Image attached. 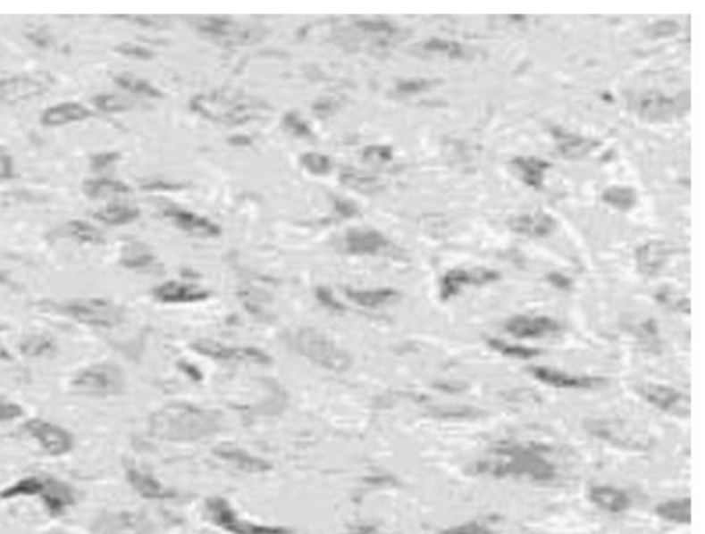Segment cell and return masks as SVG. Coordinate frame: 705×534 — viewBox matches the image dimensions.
I'll list each match as a JSON object with an SVG mask.
<instances>
[{"label": "cell", "mask_w": 705, "mask_h": 534, "mask_svg": "<svg viewBox=\"0 0 705 534\" xmlns=\"http://www.w3.org/2000/svg\"><path fill=\"white\" fill-rule=\"evenodd\" d=\"M127 480L142 497L145 498H163L167 496V492L160 487L159 483L144 472L136 469L127 470Z\"/></svg>", "instance_id": "35"}, {"label": "cell", "mask_w": 705, "mask_h": 534, "mask_svg": "<svg viewBox=\"0 0 705 534\" xmlns=\"http://www.w3.org/2000/svg\"><path fill=\"white\" fill-rule=\"evenodd\" d=\"M602 200L607 204H609L610 207L627 213V211L635 207L636 202H638V195H636L633 188L609 187L608 189L603 190Z\"/></svg>", "instance_id": "36"}, {"label": "cell", "mask_w": 705, "mask_h": 534, "mask_svg": "<svg viewBox=\"0 0 705 534\" xmlns=\"http://www.w3.org/2000/svg\"><path fill=\"white\" fill-rule=\"evenodd\" d=\"M20 352L28 358H48L57 353V342L45 333H33L20 343Z\"/></svg>", "instance_id": "31"}, {"label": "cell", "mask_w": 705, "mask_h": 534, "mask_svg": "<svg viewBox=\"0 0 705 534\" xmlns=\"http://www.w3.org/2000/svg\"><path fill=\"white\" fill-rule=\"evenodd\" d=\"M363 159L365 162L388 163L393 159V150L389 146H368L364 149Z\"/></svg>", "instance_id": "50"}, {"label": "cell", "mask_w": 705, "mask_h": 534, "mask_svg": "<svg viewBox=\"0 0 705 534\" xmlns=\"http://www.w3.org/2000/svg\"><path fill=\"white\" fill-rule=\"evenodd\" d=\"M490 459L475 463L473 474L490 477H521L533 482H549L556 477V467L533 446L501 444L491 450Z\"/></svg>", "instance_id": "1"}, {"label": "cell", "mask_w": 705, "mask_h": 534, "mask_svg": "<svg viewBox=\"0 0 705 534\" xmlns=\"http://www.w3.org/2000/svg\"><path fill=\"white\" fill-rule=\"evenodd\" d=\"M94 114L96 113L83 104L68 101L45 109L40 114L39 121L46 129H57L88 121L94 118Z\"/></svg>", "instance_id": "17"}, {"label": "cell", "mask_w": 705, "mask_h": 534, "mask_svg": "<svg viewBox=\"0 0 705 534\" xmlns=\"http://www.w3.org/2000/svg\"><path fill=\"white\" fill-rule=\"evenodd\" d=\"M167 220L172 221L180 230L187 231L196 238H216L221 235V228L216 223L211 222L205 216L180 210V208H167L163 213Z\"/></svg>", "instance_id": "18"}, {"label": "cell", "mask_w": 705, "mask_h": 534, "mask_svg": "<svg viewBox=\"0 0 705 534\" xmlns=\"http://www.w3.org/2000/svg\"><path fill=\"white\" fill-rule=\"evenodd\" d=\"M511 165L518 171L519 178L526 187L536 190L543 188L547 170L551 169L549 162L539 157H516L511 160Z\"/></svg>", "instance_id": "25"}, {"label": "cell", "mask_w": 705, "mask_h": 534, "mask_svg": "<svg viewBox=\"0 0 705 534\" xmlns=\"http://www.w3.org/2000/svg\"><path fill=\"white\" fill-rule=\"evenodd\" d=\"M488 346L492 347L495 352L506 355V357L516 358V360H532L541 355V350L533 347H526L521 345H510V343L501 342L499 339H488Z\"/></svg>", "instance_id": "38"}, {"label": "cell", "mask_w": 705, "mask_h": 534, "mask_svg": "<svg viewBox=\"0 0 705 534\" xmlns=\"http://www.w3.org/2000/svg\"><path fill=\"white\" fill-rule=\"evenodd\" d=\"M300 160H302L305 169L309 170L313 174H328L331 171V167H332L330 157L325 156V154H306Z\"/></svg>", "instance_id": "43"}, {"label": "cell", "mask_w": 705, "mask_h": 534, "mask_svg": "<svg viewBox=\"0 0 705 534\" xmlns=\"http://www.w3.org/2000/svg\"><path fill=\"white\" fill-rule=\"evenodd\" d=\"M24 416V408L10 399L0 398V424L12 423Z\"/></svg>", "instance_id": "46"}, {"label": "cell", "mask_w": 705, "mask_h": 534, "mask_svg": "<svg viewBox=\"0 0 705 534\" xmlns=\"http://www.w3.org/2000/svg\"><path fill=\"white\" fill-rule=\"evenodd\" d=\"M154 254L150 253V249L145 244L138 241H131L122 249L121 264L130 271L145 269L154 263Z\"/></svg>", "instance_id": "32"}, {"label": "cell", "mask_w": 705, "mask_h": 534, "mask_svg": "<svg viewBox=\"0 0 705 534\" xmlns=\"http://www.w3.org/2000/svg\"><path fill=\"white\" fill-rule=\"evenodd\" d=\"M313 109H315V113H317L320 118H325V116H330V114L337 111V104H335V101H332V99L324 98L322 99V101H318V103L313 106Z\"/></svg>", "instance_id": "53"}, {"label": "cell", "mask_w": 705, "mask_h": 534, "mask_svg": "<svg viewBox=\"0 0 705 534\" xmlns=\"http://www.w3.org/2000/svg\"><path fill=\"white\" fill-rule=\"evenodd\" d=\"M510 229L518 235L526 238H547L556 230L557 222L551 215L546 213H526V215L516 216L508 222Z\"/></svg>", "instance_id": "20"}, {"label": "cell", "mask_w": 705, "mask_h": 534, "mask_svg": "<svg viewBox=\"0 0 705 534\" xmlns=\"http://www.w3.org/2000/svg\"><path fill=\"white\" fill-rule=\"evenodd\" d=\"M302 352L313 358L315 363L330 366L332 370H343L348 365V358L332 343L315 332H305L299 337Z\"/></svg>", "instance_id": "16"}, {"label": "cell", "mask_w": 705, "mask_h": 534, "mask_svg": "<svg viewBox=\"0 0 705 534\" xmlns=\"http://www.w3.org/2000/svg\"><path fill=\"white\" fill-rule=\"evenodd\" d=\"M668 255L669 249L666 244L660 241H649L636 251V264L641 273L656 276L660 273Z\"/></svg>", "instance_id": "22"}, {"label": "cell", "mask_w": 705, "mask_h": 534, "mask_svg": "<svg viewBox=\"0 0 705 534\" xmlns=\"http://www.w3.org/2000/svg\"><path fill=\"white\" fill-rule=\"evenodd\" d=\"M114 85L122 90L136 94V96H147V98H160L162 91L155 88L150 81L129 72L119 73L113 78Z\"/></svg>", "instance_id": "33"}, {"label": "cell", "mask_w": 705, "mask_h": 534, "mask_svg": "<svg viewBox=\"0 0 705 534\" xmlns=\"http://www.w3.org/2000/svg\"><path fill=\"white\" fill-rule=\"evenodd\" d=\"M681 104H676V99L668 98L663 94L649 93L641 99L640 113L649 121H660L667 116H673L678 112Z\"/></svg>", "instance_id": "26"}, {"label": "cell", "mask_w": 705, "mask_h": 534, "mask_svg": "<svg viewBox=\"0 0 705 534\" xmlns=\"http://www.w3.org/2000/svg\"><path fill=\"white\" fill-rule=\"evenodd\" d=\"M91 104L97 111L105 114L123 113L132 108L131 101L117 94H97L91 98Z\"/></svg>", "instance_id": "37"}, {"label": "cell", "mask_w": 705, "mask_h": 534, "mask_svg": "<svg viewBox=\"0 0 705 534\" xmlns=\"http://www.w3.org/2000/svg\"><path fill=\"white\" fill-rule=\"evenodd\" d=\"M91 530L94 534H150L152 525L144 513L108 511L97 516Z\"/></svg>", "instance_id": "10"}, {"label": "cell", "mask_w": 705, "mask_h": 534, "mask_svg": "<svg viewBox=\"0 0 705 534\" xmlns=\"http://www.w3.org/2000/svg\"><path fill=\"white\" fill-rule=\"evenodd\" d=\"M654 511L660 518L668 521V522L679 523V525H689L692 522L691 497L667 500V502L660 503Z\"/></svg>", "instance_id": "30"}, {"label": "cell", "mask_w": 705, "mask_h": 534, "mask_svg": "<svg viewBox=\"0 0 705 534\" xmlns=\"http://www.w3.org/2000/svg\"><path fill=\"white\" fill-rule=\"evenodd\" d=\"M505 330L516 339H541L561 332L562 325L549 315H514L505 324Z\"/></svg>", "instance_id": "12"}, {"label": "cell", "mask_w": 705, "mask_h": 534, "mask_svg": "<svg viewBox=\"0 0 705 534\" xmlns=\"http://www.w3.org/2000/svg\"><path fill=\"white\" fill-rule=\"evenodd\" d=\"M25 37H27L29 42L37 46L38 48H43V50H45V48H50L55 45V38L52 37V33L48 32L45 27L32 29L30 32L25 33Z\"/></svg>", "instance_id": "49"}, {"label": "cell", "mask_w": 705, "mask_h": 534, "mask_svg": "<svg viewBox=\"0 0 705 534\" xmlns=\"http://www.w3.org/2000/svg\"><path fill=\"white\" fill-rule=\"evenodd\" d=\"M10 286V279L6 273L0 271V287Z\"/></svg>", "instance_id": "54"}, {"label": "cell", "mask_w": 705, "mask_h": 534, "mask_svg": "<svg viewBox=\"0 0 705 534\" xmlns=\"http://www.w3.org/2000/svg\"><path fill=\"white\" fill-rule=\"evenodd\" d=\"M346 295H348L353 302H356V304L361 305V306L364 307H371V309L390 304V302L399 299V296L396 289L390 288L375 289V291H353V289H346Z\"/></svg>", "instance_id": "34"}, {"label": "cell", "mask_w": 705, "mask_h": 534, "mask_svg": "<svg viewBox=\"0 0 705 534\" xmlns=\"http://www.w3.org/2000/svg\"><path fill=\"white\" fill-rule=\"evenodd\" d=\"M211 518L216 525L234 534H290L287 529L271 528V526H258L254 523L244 522L236 513L228 507L222 500H213L208 505Z\"/></svg>", "instance_id": "15"}, {"label": "cell", "mask_w": 705, "mask_h": 534, "mask_svg": "<svg viewBox=\"0 0 705 534\" xmlns=\"http://www.w3.org/2000/svg\"><path fill=\"white\" fill-rule=\"evenodd\" d=\"M531 373L536 380L541 381L543 385L551 386L554 388H564V390H592V388H600L607 383V380L600 376L570 375V373L551 370L546 366H534V368H531Z\"/></svg>", "instance_id": "14"}, {"label": "cell", "mask_w": 705, "mask_h": 534, "mask_svg": "<svg viewBox=\"0 0 705 534\" xmlns=\"http://www.w3.org/2000/svg\"><path fill=\"white\" fill-rule=\"evenodd\" d=\"M424 48L426 52L442 53V54H447L448 57L450 58L463 57V53H465V50H463L459 43L450 42V40L435 39V38L424 43Z\"/></svg>", "instance_id": "40"}, {"label": "cell", "mask_w": 705, "mask_h": 534, "mask_svg": "<svg viewBox=\"0 0 705 534\" xmlns=\"http://www.w3.org/2000/svg\"><path fill=\"white\" fill-rule=\"evenodd\" d=\"M284 127L291 136L298 137V138H309L313 136L309 124L297 113L285 114Z\"/></svg>", "instance_id": "44"}, {"label": "cell", "mask_w": 705, "mask_h": 534, "mask_svg": "<svg viewBox=\"0 0 705 534\" xmlns=\"http://www.w3.org/2000/svg\"><path fill=\"white\" fill-rule=\"evenodd\" d=\"M557 141H558L557 147H558L559 154L567 160L582 159L600 145V142L595 139L572 136L567 132H561V136L557 137Z\"/></svg>", "instance_id": "29"}, {"label": "cell", "mask_w": 705, "mask_h": 534, "mask_svg": "<svg viewBox=\"0 0 705 534\" xmlns=\"http://www.w3.org/2000/svg\"><path fill=\"white\" fill-rule=\"evenodd\" d=\"M357 27L368 35L382 38V39H390V38L393 39L396 33L399 32L390 22L382 21V20H364V21L357 22Z\"/></svg>", "instance_id": "39"}, {"label": "cell", "mask_w": 705, "mask_h": 534, "mask_svg": "<svg viewBox=\"0 0 705 534\" xmlns=\"http://www.w3.org/2000/svg\"><path fill=\"white\" fill-rule=\"evenodd\" d=\"M121 159L122 154L119 152H101V154H96L90 157L88 167H90L91 171L99 174V172L106 171V170L113 167Z\"/></svg>", "instance_id": "45"}, {"label": "cell", "mask_w": 705, "mask_h": 534, "mask_svg": "<svg viewBox=\"0 0 705 534\" xmlns=\"http://www.w3.org/2000/svg\"><path fill=\"white\" fill-rule=\"evenodd\" d=\"M342 180L346 185L357 188V189H361L364 185L371 187V185H375L376 183L375 178L369 177V175H365L364 172H345Z\"/></svg>", "instance_id": "52"}, {"label": "cell", "mask_w": 705, "mask_h": 534, "mask_svg": "<svg viewBox=\"0 0 705 534\" xmlns=\"http://www.w3.org/2000/svg\"><path fill=\"white\" fill-rule=\"evenodd\" d=\"M589 497L592 505L610 513H625L631 505L630 496L625 490L609 487V485L592 487L590 489Z\"/></svg>", "instance_id": "21"}, {"label": "cell", "mask_w": 705, "mask_h": 534, "mask_svg": "<svg viewBox=\"0 0 705 534\" xmlns=\"http://www.w3.org/2000/svg\"><path fill=\"white\" fill-rule=\"evenodd\" d=\"M442 534H493L491 529L478 522H467L463 525L453 526L442 531Z\"/></svg>", "instance_id": "51"}, {"label": "cell", "mask_w": 705, "mask_h": 534, "mask_svg": "<svg viewBox=\"0 0 705 534\" xmlns=\"http://www.w3.org/2000/svg\"><path fill=\"white\" fill-rule=\"evenodd\" d=\"M126 380L123 371L113 363H97L81 368L71 380V388L79 396L109 398L123 393Z\"/></svg>", "instance_id": "5"}, {"label": "cell", "mask_w": 705, "mask_h": 534, "mask_svg": "<svg viewBox=\"0 0 705 534\" xmlns=\"http://www.w3.org/2000/svg\"><path fill=\"white\" fill-rule=\"evenodd\" d=\"M22 431L37 442L48 456L61 457L75 449V437L70 430L43 419H29L22 424Z\"/></svg>", "instance_id": "6"}, {"label": "cell", "mask_w": 705, "mask_h": 534, "mask_svg": "<svg viewBox=\"0 0 705 534\" xmlns=\"http://www.w3.org/2000/svg\"><path fill=\"white\" fill-rule=\"evenodd\" d=\"M15 178L14 157L4 146H0V182Z\"/></svg>", "instance_id": "48"}, {"label": "cell", "mask_w": 705, "mask_h": 534, "mask_svg": "<svg viewBox=\"0 0 705 534\" xmlns=\"http://www.w3.org/2000/svg\"><path fill=\"white\" fill-rule=\"evenodd\" d=\"M439 81L429 80V79H409L397 83V93L402 96H412V94L424 93L432 90Z\"/></svg>", "instance_id": "41"}, {"label": "cell", "mask_w": 705, "mask_h": 534, "mask_svg": "<svg viewBox=\"0 0 705 534\" xmlns=\"http://www.w3.org/2000/svg\"><path fill=\"white\" fill-rule=\"evenodd\" d=\"M45 534H71V533H66V531H61V530H52V531H47V533Z\"/></svg>", "instance_id": "55"}, {"label": "cell", "mask_w": 705, "mask_h": 534, "mask_svg": "<svg viewBox=\"0 0 705 534\" xmlns=\"http://www.w3.org/2000/svg\"><path fill=\"white\" fill-rule=\"evenodd\" d=\"M53 309L78 324L97 330H112L124 321V309L104 297H79L55 305Z\"/></svg>", "instance_id": "4"}, {"label": "cell", "mask_w": 705, "mask_h": 534, "mask_svg": "<svg viewBox=\"0 0 705 534\" xmlns=\"http://www.w3.org/2000/svg\"><path fill=\"white\" fill-rule=\"evenodd\" d=\"M195 25L206 37L228 45H246L251 40L258 39V30L256 28L241 27L239 22L228 19H197L195 20Z\"/></svg>", "instance_id": "11"}, {"label": "cell", "mask_w": 705, "mask_h": 534, "mask_svg": "<svg viewBox=\"0 0 705 534\" xmlns=\"http://www.w3.org/2000/svg\"><path fill=\"white\" fill-rule=\"evenodd\" d=\"M114 52L123 55V57L130 58V60L137 61H150L155 57L154 52L149 48L144 47L136 43H122L114 47Z\"/></svg>", "instance_id": "42"}, {"label": "cell", "mask_w": 705, "mask_h": 534, "mask_svg": "<svg viewBox=\"0 0 705 534\" xmlns=\"http://www.w3.org/2000/svg\"><path fill=\"white\" fill-rule=\"evenodd\" d=\"M192 108L203 118L213 119L228 126H239L256 118L258 112L267 109L266 104L254 96H198L192 103Z\"/></svg>", "instance_id": "3"}, {"label": "cell", "mask_w": 705, "mask_h": 534, "mask_svg": "<svg viewBox=\"0 0 705 534\" xmlns=\"http://www.w3.org/2000/svg\"><path fill=\"white\" fill-rule=\"evenodd\" d=\"M390 241L373 229H351L345 238V248L353 255H376L390 246Z\"/></svg>", "instance_id": "19"}, {"label": "cell", "mask_w": 705, "mask_h": 534, "mask_svg": "<svg viewBox=\"0 0 705 534\" xmlns=\"http://www.w3.org/2000/svg\"><path fill=\"white\" fill-rule=\"evenodd\" d=\"M499 279L500 274L492 269H483V267H478L474 271L452 269L444 274L440 282V297L442 300H449L457 296L465 287L486 286L491 282L498 281Z\"/></svg>", "instance_id": "13"}, {"label": "cell", "mask_w": 705, "mask_h": 534, "mask_svg": "<svg viewBox=\"0 0 705 534\" xmlns=\"http://www.w3.org/2000/svg\"><path fill=\"white\" fill-rule=\"evenodd\" d=\"M52 80L43 76L24 75L0 78V105L14 106L46 96Z\"/></svg>", "instance_id": "7"}, {"label": "cell", "mask_w": 705, "mask_h": 534, "mask_svg": "<svg viewBox=\"0 0 705 534\" xmlns=\"http://www.w3.org/2000/svg\"><path fill=\"white\" fill-rule=\"evenodd\" d=\"M678 30L679 25L676 24V21L664 20V21L654 22L653 25L648 27L646 33H648L649 38H653V39H660V38L674 37V35H676Z\"/></svg>", "instance_id": "47"}, {"label": "cell", "mask_w": 705, "mask_h": 534, "mask_svg": "<svg viewBox=\"0 0 705 534\" xmlns=\"http://www.w3.org/2000/svg\"><path fill=\"white\" fill-rule=\"evenodd\" d=\"M21 497L39 498L52 518L65 515L78 503V492L71 483L46 474L27 475L0 492V500Z\"/></svg>", "instance_id": "2"}, {"label": "cell", "mask_w": 705, "mask_h": 534, "mask_svg": "<svg viewBox=\"0 0 705 534\" xmlns=\"http://www.w3.org/2000/svg\"><path fill=\"white\" fill-rule=\"evenodd\" d=\"M156 299L167 304H174V302H193V300H201L207 297V292L197 287L183 286L178 282H165L163 286L157 287L154 291Z\"/></svg>", "instance_id": "28"}, {"label": "cell", "mask_w": 705, "mask_h": 534, "mask_svg": "<svg viewBox=\"0 0 705 534\" xmlns=\"http://www.w3.org/2000/svg\"><path fill=\"white\" fill-rule=\"evenodd\" d=\"M636 393L659 411L678 417L691 416V396L676 388L658 383H643L636 388Z\"/></svg>", "instance_id": "9"}, {"label": "cell", "mask_w": 705, "mask_h": 534, "mask_svg": "<svg viewBox=\"0 0 705 534\" xmlns=\"http://www.w3.org/2000/svg\"><path fill=\"white\" fill-rule=\"evenodd\" d=\"M55 236L60 238H70L76 243L88 244V246H103L105 236L91 223L81 220L68 221L55 230Z\"/></svg>", "instance_id": "23"}, {"label": "cell", "mask_w": 705, "mask_h": 534, "mask_svg": "<svg viewBox=\"0 0 705 534\" xmlns=\"http://www.w3.org/2000/svg\"><path fill=\"white\" fill-rule=\"evenodd\" d=\"M139 216H141V211L138 208L126 204H109L93 213L94 220L104 223V225L112 226V228L136 222Z\"/></svg>", "instance_id": "27"}, {"label": "cell", "mask_w": 705, "mask_h": 534, "mask_svg": "<svg viewBox=\"0 0 705 534\" xmlns=\"http://www.w3.org/2000/svg\"><path fill=\"white\" fill-rule=\"evenodd\" d=\"M81 192L90 200H104V198L130 195L131 188L123 180L105 177L90 178L81 183Z\"/></svg>", "instance_id": "24"}, {"label": "cell", "mask_w": 705, "mask_h": 534, "mask_svg": "<svg viewBox=\"0 0 705 534\" xmlns=\"http://www.w3.org/2000/svg\"><path fill=\"white\" fill-rule=\"evenodd\" d=\"M585 429L597 438L610 442L616 446L618 445L625 449H648L649 442H650L645 432L638 431L627 421H590L585 424Z\"/></svg>", "instance_id": "8"}]
</instances>
